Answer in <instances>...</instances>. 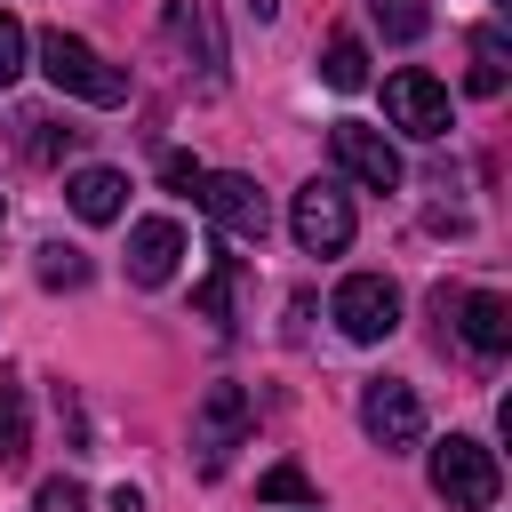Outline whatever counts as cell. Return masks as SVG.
<instances>
[{
    "mask_svg": "<svg viewBox=\"0 0 512 512\" xmlns=\"http://www.w3.org/2000/svg\"><path fill=\"white\" fill-rule=\"evenodd\" d=\"M320 80H328V88H344V96H352V88H368V48L336 32V40L320 48Z\"/></svg>",
    "mask_w": 512,
    "mask_h": 512,
    "instance_id": "cell-16",
    "label": "cell"
},
{
    "mask_svg": "<svg viewBox=\"0 0 512 512\" xmlns=\"http://www.w3.org/2000/svg\"><path fill=\"white\" fill-rule=\"evenodd\" d=\"M32 56H40V72H48V88H56V96H80V104H104V112H112V104H128V72H120V64H104L80 32L48 24Z\"/></svg>",
    "mask_w": 512,
    "mask_h": 512,
    "instance_id": "cell-1",
    "label": "cell"
},
{
    "mask_svg": "<svg viewBox=\"0 0 512 512\" xmlns=\"http://www.w3.org/2000/svg\"><path fill=\"white\" fill-rule=\"evenodd\" d=\"M32 272H40L48 288H88V256L64 248V240H40V248H32Z\"/></svg>",
    "mask_w": 512,
    "mask_h": 512,
    "instance_id": "cell-17",
    "label": "cell"
},
{
    "mask_svg": "<svg viewBox=\"0 0 512 512\" xmlns=\"http://www.w3.org/2000/svg\"><path fill=\"white\" fill-rule=\"evenodd\" d=\"M192 200H200V208H208V216H216V224H224L232 240H264V232H272V200L256 192V176H232V168H208Z\"/></svg>",
    "mask_w": 512,
    "mask_h": 512,
    "instance_id": "cell-6",
    "label": "cell"
},
{
    "mask_svg": "<svg viewBox=\"0 0 512 512\" xmlns=\"http://www.w3.org/2000/svg\"><path fill=\"white\" fill-rule=\"evenodd\" d=\"M432 496H440L448 512H488V504L504 496L496 448H488V440H472V432H448V440L432 448Z\"/></svg>",
    "mask_w": 512,
    "mask_h": 512,
    "instance_id": "cell-2",
    "label": "cell"
},
{
    "mask_svg": "<svg viewBox=\"0 0 512 512\" xmlns=\"http://www.w3.org/2000/svg\"><path fill=\"white\" fill-rule=\"evenodd\" d=\"M288 232H296L304 256H344L352 248V192L336 176H312L296 192V208H288Z\"/></svg>",
    "mask_w": 512,
    "mask_h": 512,
    "instance_id": "cell-3",
    "label": "cell"
},
{
    "mask_svg": "<svg viewBox=\"0 0 512 512\" xmlns=\"http://www.w3.org/2000/svg\"><path fill=\"white\" fill-rule=\"evenodd\" d=\"M176 264H184V224H176V216L128 224V280H136V288H168Z\"/></svg>",
    "mask_w": 512,
    "mask_h": 512,
    "instance_id": "cell-10",
    "label": "cell"
},
{
    "mask_svg": "<svg viewBox=\"0 0 512 512\" xmlns=\"http://www.w3.org/2000/svg\"><path fill=\"white\" fill-rule=\"evenodd\" d=\"M256 488H264V504H320V496H312V480H304L296 464H272Z\"/></svg>",
    "mask_w": 512,
    "mask_h": 512,
    "instance_id": "cell-20",
    "label": "cell"
},
{
    "mask_svg": "<svg viewBox=\"0 0 512 512\" xmlns=\"http://www.w3.org/2000/svg\"><path fill=\"white\" fill-rule=\"evenodd\" d=\"M72 136H80V128H56L48 112H24V120H16V152H24V160H40V168H48V160H64V152H72Z\"/></svg>",
    "mask_w": 512,
    "mask_h": 512,
    "instance_id": "cell-14",
    "label": "cell"
},
{
    "mask_svg": "<svg viewBox=\"0 0 512 512\" xmlns=\"http://www.w3.org/2000/svg\"><path fill=\"white\" fill-rule=\"evenodd\" d=\"M64 200H72L80 224H112V216L128 208V176H120V168H80V176L64 184Z\"/></svg>",
    "mask_w": 512,
    "mask_h": 512,
    "instance_id": "cell-12",
    "label": "cell"
},
{
    "mask_svg": "<svg viewBox=\"0 0 512 512\" xmlns=\"http://www.w3.org/2000/svg\"><path fill=\"white\" fill-rule=\"evenodd\" d=\"M232 288H240V264L224 256V264L192 288V312H200V320H216V328H232Z\"/></svg>",
    "mask_w": 512,
    "mask_h": 512,
    "instance_id": "cell-18",
    "label": "cell"
},
{
    "mask_svg": "<svg viewBox=\"0 0 512 512\" xmlns=\"http://www.w3.org/2000/svg\"><path fill=\"white\" fill-rule=\"evenodd\" d=\"M368 24H376L384 40H400V48H408V40H424V32H432V8H424V0H368Z\"/></svg>",
    "mask_w": 512,
    "mask_h": 512,
    "instance_id": "cell-15",
    "label": "cell"
},
{
    "mask_svg": "<svg viewBox=\"0 0 512 512\" xmlns=\"http://www.w3.org/2000/svg\"><path fill=\"white\" fill-rule=\"evenodd\" d=\"M384 120L400 128V136H416V144H432V136H448V88L432 80V72H392L384 80Z\"/></svg>",
    "mask_w": 512,
    "mask_h": 512,
    "instance_id": "cell-5",
    "label": "cell"
},
{
    "mask_svg": "<svg viewBox=\"0 0 512 512\" xmlns=\"http://www.w3.org/2000/svg\"><path fill=\"white\" fill-rule=\"evenodd\" d=\"M24 56H32V40H24V24H16V16L0 8V88H8L16 72H24Z\"/></svg>",
    "mask_w": 512,
    "mask_h": 512,
    "instance_id": "cell-21",
    "label": "cell"
},
{
    "mask_svg": "<svg viewBox=\"0 0 512 512\" xmlns=\"http://www.w3.org/2000/svg\"><path fill=\"white\" fill-rule=\"evenodd\" d=\"M32 512H88V488L56 472V480H40V496H32Z\"/></svg>",
    "mask_w": 512,
    "mask_h": 512,
    "instance_id": "cell-22",
    "label": "cell"
},
{
    "mask_svg": "<svg viewBox=\"0 0 512 512\" xmlns=\"http://www.w3.org/2000/svg\"><path fill=\"white\" fill-rule=\"evenodd\" d=\"M296 512H320V504H296Z\"/></svg>",
    "mask_w": 512,
    "mask_h": 512,
    "instance_id": "cell-26",
    "label": "cell"
},
{
    "mask_svg": "<svg viewBox=\"0 0 512 512\" xmlns=\"http://www.w3.org/2000/svg\"><path fill=\"white\" fill-rule=\"evenodd\" d=\"M504 72H512L504 24H480V32H472V96H504Z\"/></svg>",
    "mask_w": 512,
    "mask_h": 512,
    "instance_id": "cell-13",
    "label": "cell"
},
{
    "mask_svg": "<svg viewBox=\"0 0 512 512\" xmlns=\"http://www.w3.org/2000/svg\"><path fill=\"white\" fill-rule=\"evenodd\" d=\"M160 176H168L176 192H200V176H208V168H200L192 152H168V160H160Z\"/></svg>",
    "mask_w": 512,
    "mask_h": 512,
    "instance_id": "cell-23",
    "label": "cell"
},
{
    "mask_svg": "<svg viewBox=\"0 0 512 512\" xmlns=\"http://www.w3.org/2000/svg\"><path fill=\"white\" fill-rule=\"evenodd\" d=\"M360 424H368V440H376L384 456H400V448L424 440V408H416V392H408L400 376H376V384L360 392Z\"/></svg>",
    "mask_w": 512,
    "mask_h": 512,
    "instance_id": "cell-9",
    "label": "cell"
},
{
    "mask_svg": "<svg viewBox=\"0 0 512 512\" xmlns=\"http://www.w3.org/2000/svg\"><path fill=\"white\" fill-rule=\"evenodd\" d=\"M456 320H464V344H472L480 360H496V352H512V304H504L496 288H472V296L456 304Z\"/></svg>",
    "mask_w": 512,
    "mask_h": 512,
    "instance_id": "cell-11",
    "label": "cell"
},
{
    "mask_svg": "<svg viewBox=\"0 0 512 512\" xmlns=\"http://www.w3.org/2000/svg\"><path fill=\"white\" fill-rule=\"evenodd\" d=\"M112 512H144V496L136 488H112Z\"/></svg>",
    "mask_w": 512,
    "mask_h": 512,
    "instance_id": "cell-24",
    "label": "cell"
},
{
    "mask_svg": "<svg viewBox=\"0 0 512 512\" xmlns=\"http://www.w3.org/2000/svg\"><path fill=\"white\" fill-rule=\"evenodd\" d=\"M24 456V392L0 376V464H16Z\"/></svg>",
    "mask_w": 512,
    "mask_h": 512,
    "instance_id": "cell-19",
    "label": "cell"
},
{
    "mask_svg": "<svg viewBox=\"0 0 512 512\" xmlns=\"http://www.w3.org/2000/svg\"><path fill=\"white\" fill-rule=\"evenodd\" d=\"M248 8H256V16H272V8H280V0H248Z\"/></svg>",
    "mask_w": 512,
    "mask_h": 512,
    "instance_id": "cell-25",
    "label": "cell"
},
{
    "mask_svg": "<svg viewBox=\"0 0 512 512\" xmlns=\"http://www.w3.org/2000/svg\"><path fill=\"white\" fill-rule=\"evenodd\" d=\"M328 152H336V168H344L352 184H368V192H392V184H400V152H392V136L368 128V120H336V128H328Z\"/></svg>",
    "mask_w": 512,
    "mask_h": 512,
    "instance_id": "cell-8",
    "label": "cell"
},
{
    "mask_svg": "<svg viewBox=\"0 0 512 512\" xmlns=\"http://www.w3.org/2000/svg\"><path fill=\"white\" fill-rule=\"evenodd\" d=\"M248 424H256L248 392H240V384H208V400H200V416H192V448H200V472H224V456L248 440Z\"/></svg>",
    "mask_w": 512,
    "mask_h": 512,
    "instance_id": "cell-7",
    "label": "cell"
},
{
    "mask_svg": "<svg viewBox=\"0 0 512 512\" xmlns=\"http://www.w3.org/2000/svg\"><path fill=\"white\" fill-rule=\"evenodd\" d=\"M328 312H336V328H344L352 344H384V336L400 328V288H392L384 272H352Z\"/></svg>",
    "mask_w": 512,
    "mask_h": 512,
    "instance_id": "cell-4",
    "label": "cell"
}]
</instances>
